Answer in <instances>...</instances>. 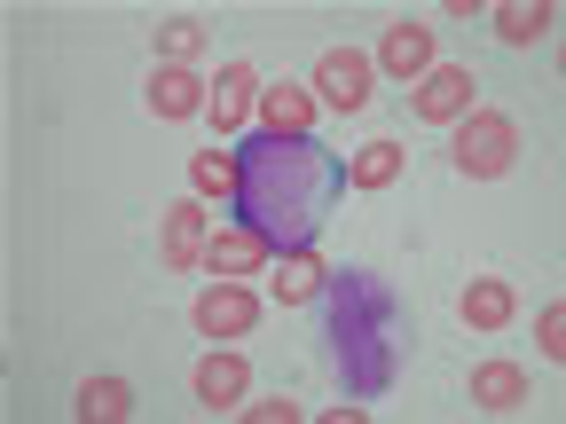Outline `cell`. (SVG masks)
<instances>
[{"label":"cell","instance_id":"8992f818","mask_svg":"<svg viewBox=\"0 0 566 424\" xmlns=\"http://www.w3.org/2000/svg\"><path fill=\"white\" fill-rule=\"evenodd\" d=\"M189 322H197L205 338H244V330L260 322V292H252V283H212V292H197Z\"/></svg>","mask_w":566,"mask_h":424},{"label":"cell","instance_id":"7c38bea8","mask_svg":"<svg viewBox=\"0 0 566 424\" xmlns=\"http://www.w3.org/2000/svg\"><path fill=\"white\" fill-rule=\"evenodd\" d=\"M457 315H464V330H504L520 315V292H512L504 275H472L464 299H457Z\"/></svg>","mask_w":566,"mask_h":424},{"label":"cell","instance_id":"52a82bcc","mask_svg":"<svg viewBox=\"0 0 566 424\" xmlns=\"http://www.w3.org/2000/svg\"><path fill=\"white\" fill-rule=\"evenodd\" d=\"M205 244H212V212H205V197H181V204H166V236H158L166 267H174V275L205 267Z\"/></svg>","mask_w":566,"mask_h":424},{"label":"cell","instance_id":"7a4b0ae2","mask_svg":"<svg viewBox=\"0 0 566 424\" xmlns=\"http://www.w3.org/2000/svg\"><path fill=\"white\" fill-rule=\"evenodd\" d=\"M370 80H378V63L363 47H323L315 55V110H370Z\"/></svg>","mask_w":566,"mask_h":424},{"label":"cell","instance_id":"44dd1931","mask_svg":"<svg viewBox=\"0 0 566 424\" xmlns=\"http://www.w3.org/2000/svg\"><path fill=\"white\" fill-rule=\"evenodd\" d=\"M244 416L252 424H300V401H283V393L275 401H244Z\"/></svg>","mask_w":566,"mask_h":424},{"label":"cell","instance_id":"ba28073f","mask_svg":"<svg viewBox=\"0 0 566 424\" xmlns=\"http://www.w3.org/2000/svg\"><path fill=\"white\" fill-rule=\"evenodd\" d=\"M244 385H252V370H244V353H205V362L189 370V393L212 409V416H229V409H244Z\"/></svg>","mask_w":566,"mask_h":424},{"label":"cell","instance_id":"8fae6325","mask_svg":"<svg viewBox=\"0 0 566 424\" xmlns=\"http://www.w3.org/2000/svg\"><path fill=\"white\" fill-rule=\"evenodd\" d=\"M275 141H307V126H315V95L300 87V80H283V87H260V110H252Z\"/></svg>","mask_w":566,"mask_h":424},{"label":"cell","instance_id":"5bb4252c","mask_svg":"<svg viewBox=\"0 0 566 424\" xmlns=\"http://www.w3.org/2000/svg\"><path fill=\"white\" fill-rule=\"evenodd\" d=\"M315 292H323V259H315V252H283V259L268 267V299H275V307H307Z\"/></svg>","mask_w":566,"mask_h":424},{"label":"cell","instance_id":"5b68a950","mask_svg":"<svg viewBox=\"0 0 566 424\" xmlns=\"http://www.w3.org/2000/svg\"><path fill=\"white\" fill-rule=\"evenodd\" d=\"M142 95H150V118L181 126V118H205V103H212V80H205L197 63H158Z\"/></svg>","mask_w":566,"mask_h":424},{"label":"cell","instance_id":"277c9868","mask_svg":"<svg viewBox=\"0 0 566 424\" xmlns=\"http://www.w3.org/2000/svg\"><path fill=\"white\" fill-rule=\"evenodd\" d=\"M386 80H401V87H417L424 71H433L441 55H433V24H417V17H394L386 32H378V55H370Z\"/></svg>","mask_w":566,"mask_h":424},{"label":"cell","instance_id":"e0dca14e","mask_svg":"<svg viewBox=\"0 0 566 424\" xmlns=\"http://www.w3.org/2000/svg\"><path fill=\"white\" fill-rule=\"evenodd\" d=\"M71 416H80V424H126L134 416V385L126 378H87L80 401H71Z\"/></svg>","mask_w":566,"mask_h":424},{"label":"cell","instance_id":"3957f363","mask_svg":"<svg viewBox=\"0 0 566 424\" xmlns=\"http://www.w3.org/2000/svg\"><path fill=\"white\" fill-rule=\"evenodd\" d=\"M409 110H417L424 126H457V118H472V110H480L472 63H433V71H424V80L409 87Z\"/></svg>","mask_w":566,"mask_h":424},{"label":"cell","instance_id":"ffe728a7","mask_svg":"<svg viewBox=\"0 0 566 424\" xmlns=\"http://www.w3.org/2000/svg\"><path fill=\"white\" fill-rule=\"evenodd\" d=\"M535 346H543V362H566V307L535 315Z\"/></svg>","mask_w":566,"mask_h":424},{"label":"cell","instance_id":"30bf717a","mask_svg":"<svg viewBox=\"0 0 566 424\" xmlns=\"http://www.w3.org/2000/svg\"><path fill=\"white\" fill-rule=\"evenodd\" d=\"M260 267H268V236H260V229H212V244H205V275L244 283V275H260Z\"/></svg>","mask_w":566,"mask_h":424},{"label":"cell","instance_id":"6da1fadb","mask_svg":"<svg viewBox=\"0 0 566 424\" xmlns=\"http://www.w3.org/2000/svg\"><path fill=\"white\" fill-rule=\"evenodd\" d=\"M449 166H457L464 181H504V173L520 166V126H512L504 110H472V118H457Z\"/></svg>","mask_w":566,"mask_h":424},{"label":"cell","instance_id":"9c48e42d","mask_svg":"<svg viewBox=\"0 0 566 424\" xmlns=\"http://www.w3.org/2000/svg\"><path fill=\"white\" fill-rule=\"evenodd\" d=\"M252 110H260V71L237 55V63H221V80H212V103H205V118L221 126V134H237Z\"/></svg>","mask_w":566,"mask_h":424},{"label":"cell","instance_id":"2e32d148","mask_svg":"<svg viewBox=\"0 0 566 424\" xmlns=\"http://www.w3.org/2000/svg\"><path fill=\"white\" fill-rule=\"evenodd\" d=\"M401 166H409L401 141H363V150L346 158V189H394V181H401Z\"/></svg>","mask_w":566,"mask_h":424},{"label":"cell","instance_id":"4fadbf2b","mask_svg":"<svg viewBox=\"0 0 566 424\" xmlns=\"http://www.w3.org/2000/svg\"><path fill=\"white\" fill-rule=\"evenodd\" d=\"M472 409H488V416L527 409V370H520V362H480V370H472Z\"/></svg>","mask_w":566,"mask_h":424},{"label":"cell","instance_id":"d6986e66","mask_svg":"<svg viewBox=\"0 0 566 424\" xmlns=\"http://www.w3.org/2000/svg\"><path fill=\"white\" fill-rule=\"evenodd\" d=\"M189 181H197V197H229L237 189V158L229 150H197L189 158Z\"/></svg>","mask_w":566,"mask_h":424},{"label":"cell","instance_id":"ac0fdd59","mask_svg":"<svg viewBox=\"0 0 566 424\" xmlns=\"http://www.w3.org/2000/svg\"><path fill=\"white\" fill-rule=\"evenodd\" d=\"M150 40H158V63H197L205 55V24L197 17H158Z\"/></svg>","mask_w":566,"mask_h":424},{"label":"cell","instance_id":"9a60e30c","mask_svg":"<svg viewBox=\"0 0 566 424\" xmlns=\"http://www.w3.org/2000/svg\"><path fill=\"white\" fill-rule=\"evenodd\" d=\"M488 24H495V40H504V47H535V40L558 24V9H551V0H504Z\"/></svg>","mask_w":566,"mask_h":424}]
</instances>
